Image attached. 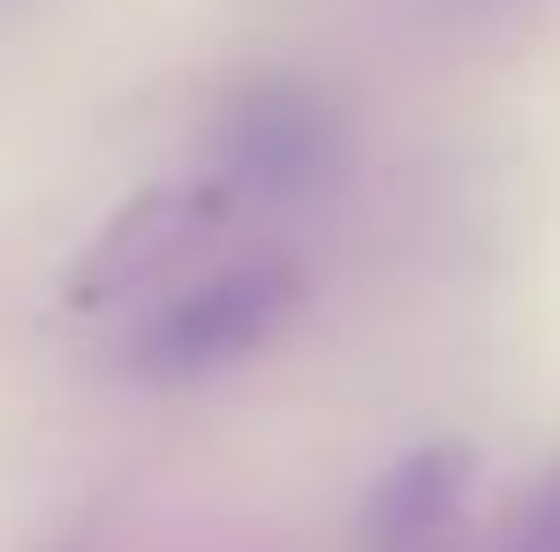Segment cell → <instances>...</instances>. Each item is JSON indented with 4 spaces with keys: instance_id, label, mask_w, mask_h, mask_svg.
Returning a JSON list of instances; mask_svg holds the SVG:
<instances>
[{
    "instance_id": "1",
    "label": "cell",
    "mask_w": 560,
    "mask_h": 552,
    "mask_svg": "<svg viewBox=\"0 0 560 552\" xmlns=\"http://www.w3.org/2000/svg\"><path fill=\"white\" fill-rule=\"evenodd\" d=\"M311 280L288 250H258V258H235L220 273L175 287L129 341V371L144 386H197L212 371L258 356L266 341H280L303 310Z\"/></svg>"
},
{
    "instance_id": "2",
    "label": "cell",
    "mask_w": 560,
    "mask_h": 552,
    "mask_svg": "<svg viewBox=\"0 0 560 552\" xmlns=\"http://www.w3.org/2000/svg\"><path fill=\"white\" fill-rule=\"evenodd\" d=\"M341 152L334 98L303 77H250L212 121V183L235 189V204H295L341 175Z\"/></svg>"
},
{
    "instance_id": "3",
    "label": "cell",
    "mask_w": 560,
    "mask_h": 552,
    "mask_svg": "<svg viewBox=\"0 0 560 552\" xmlns=\"http://www.w3.org/2000/svg\"><path fill=\"white\" fill-rule=\"evenodd\" d=\"M243 204H235V189L212 183V175H197V183H175V189H144V197H129L106 227H98L92 243H84V258L69 266V310H106V303H129L137 287H152V280H167L175 266H189L228 220H235Z\"/></svg>"
},
{
    "instance_id": "4",
    "label": "cell",
    "mask_w": 560,
    "mask_h": 552,
    "mask_svg": "<svg viewBox=\"0 0 560 552\" xmlns=\"http://www.w3.org/2000/svg\"><path fill=\"white\" fill-rule=\"evenodd\" d=\"M469 500H477V455L463 439L409 447L364 492L349 552H469Z\"/></svg>"
},
{
    "instance_id": "5",
    "label": "cell",
    "mask_w": 560,
    "mask_h": 552,
    "mask_svg": "<svg viewBox=\"0 0 560 552\" xmlns=\"http://www.w3.org/2000/svg\"><path fill=\"white\" fill-rule=\"evenodd\" d=\"M500 552H560V469L515 507V522H508V538Z\"/></svg>"
},
{
    "instance_id": "6",
    "label": "cell",
    "mask_w": 560,
    "mask_h": 552,
    "mask_svg": "<svg viewBox=\"0 0 560 552\" xmlns=\"http://www.w3.org/2000/svg\"><path fill=\"white\" fill-rule=\"evenodd\" d=\"M394 8L432 23V31H447V23H500L508 8H530V0H394Z\"/></svg>"
}]
</instances>
